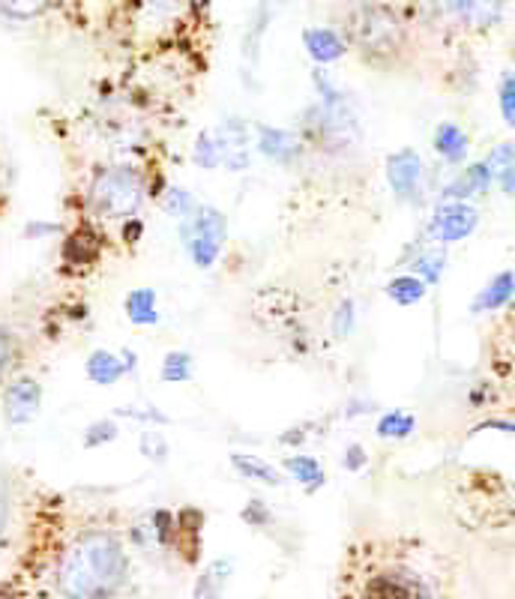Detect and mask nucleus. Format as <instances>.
Instances as JSON below:
<instances>
[{
    "label": "nucleus",
    "instance_id": "f257e3e1",
    "mask_svg": "<svg viewBox=\"0 0 515 599\" xmlns=\"http://www.w3.org/2000/svg\"><path fill=\"white\" fill-rule=\"evenodd\" d=\"M129 579L123 542L111 531H85L60 554L55 585L63 599H111Z\"/></svg>",
    "mask_w": 515,
    "mask_h": 599
},
{
    "label": "nucleus",
    "instance_id": "f03ea898",
    "mask_svg": "<svg viewBox=\"0 0 515 599\" xmlns=\"http://www.w3.org/2000/svg\"><path fill=\"white\" fill-rule=\"evenodd\" d=\"M339 599H444L426 572L402 554H369L341 581Z\"/></svg>",
    "mask_w": 515,
    "mask_h": 599
},
{
    "label": "nucleus",
    "instance_id": "7ed1b4c3",
    "mask_svg": "<svg viewBox=\"0 0 515 599\" xmlns=\"http://www.w3.org/2000/svg\"><path fill=\"white\" fill-rule=\"evenodd\" d=\"M345 39L369 67H399L408 58V28L399 12L375 0H363L345 16Z\"/></svg>",
    "mask_w": 515,
    "mask_h": 599
},
{
    "label": "nucleus",
    "instance_id": "20e7f679",
    "mask_svg": "<svg viewBox=\"0 0 515 599\" xmlns=\"http://www.w3.org/2000/svg\"><path fill=\"white\" fill-rule=\"evenodd\" d=\"M88 202L102 216H132L145 204V177L129 165H108L93 177Z\"/></svg>",
    "mask_w": 515,
    "mask_h": 599
},
{
    "label": "nucleus",
    "instance_id": "39448f33",
    "mask_svg": "<svg viewBox=\"0 0 515 599\" xmlns=\"http://www.w3.org/2000/svg\"><path fill=\"white\" fill-rule=\"evenodd\" d=\"M184 243L198 267H210L225 243V216L214 207H201L184 225Z\"/></svg>",
    "mask_w": 515,
    "mask_h": 599
},
{
    "label": "nucleus",
    "instance_id": "423d86ee",
    "mask_svg": "<svg viewBox=\"0 0 515 599\" xmlns=\"http://www.w3.org/2000/svg\"><path fill=\"white\" fill-rule=\"evenodd\" d=\"M42 407V387L37 377L21 375L3 390V420L10 425H28Z\"/></svg>",
    "mask_w": 515,
    "mask_h": 599
},
{
    "label": "nucleus",
    "instance_id": "0eeeda50",
    "mask_svg": "<svg viewBox=\"0 0 515 599\" xmlns=\"http://www.w3.org/2000/svg\"><path fill=\"white\" fill-rule=\"evenodd\" d=\"M479 223V216L474 207H467V204L456 202V204H444L438 213H435V219H432V234L444 243H456L465 240L467 234L474 232Z\"/></svg>",
    "mask_w": 515,
    "mask_h": 599
},
{
    "label": "nucleus",
    "instance_id": "6e6552de",
    "mask_svg": "<svg viewBox=\"0 0 515 599\" xmlns=\"http://www.w3.org/2000/svg\"><path fill=\"white\" fill-rule=\"evenodd\" d=\"M419 175H423V163L414 150H402V154L389 156L387 163V177L393 193L399 198H414L419 189Z\"/></svg>",
    "mask_w": 515,
    "mask_h": 599
},
{
    "label": "nucleus",
    "instance_id": "1a4fd4ad",
    "mask_svg": "<svg viewBox=\"0 0 515 599\" xmlns=\"http://www.w3.org/2000/svg\"><path fill=\"white\" fill-rule=\"evenodd\" d=\"M303 42H306V51H309L315 63H333V60H339L345 55V39L327 28L306 30Z\"/></svg>",
    "mask_w": 515,
    "mask_h": 599
},
{
    "label": "nucleus",
    "instance_id": "9d476101",
    "mask_svg": "<svg viewBox=\"0 0 515 599\" xmlns=\"http://www.w3.org/2000/svg\"><path fill=\"white\" fill-rule=\"evenodd\" d=\"M504 7H506V0H462V16H458V24L467 30H486L501 19Z\"/></svg>",
    "mask_w": 515,
    "mask_h": 599
},
{
    "label": "nucleus",
    "instance_id": "9b49d317",
    "mask_svg": "<svg viewBox=\"0 0 515 599\" xmlns=\"http://www.w3.org/2000/svg\"><path fill=\"white\" fill-rule=\"evenodd\" d=\"M85 369H88L90 381H93V384H99V387L117 384V381H120V377L129 372L123 360L117 357V354H111V351H102V348L90 354L88 363H85Z\"/></svg>",
    "mask_w": 515,
    "mask_h": 599
},
{
    "label": "nucleus",
    "instance_id": "f8f14e48",
    "mask_svg": "<svg viewBox=\"0 0 515 599\" xmlns=\"http://www.w3.org/2000/svg\"><path fill=\"white\" fill-rule=\"evenodd\" d=\"M127 318L138 327H153L159 324V310H156V291L138 288L127 297Z\"/></svg>",
    "mask_w": 515,
    "mask_h": 599
},
{
    "label": "nucleus",
    "instance_id": "ddd939ff",
    "mask_svg": "<svg viewBox=\"0 0 515 599\" xmlns=\"http://www.w3.org/2000/svg\"><path fill=\"white\" fill-rule=\"evenodd\" d=\"M58 3L60 0H0V16H7L12 21H33L42 19Z\"/></svg>",
    "mask_w": 515,
    "mask_h": 599
},
{
    "label": "nucleus",
    "instance_id": "4468645a",
    "mask_svg": "<svg viewBox=\"0 0 515 599\" xmlns=\"http://www.w3.org/2000/svg\"><path fill=\"white\" fill-rule=\"evenodd\" d=\"M231 464L244 477H249V480H258V483H264V485H279V483H283V474H279V471H276V468H273L270 462H264V459H258V455L237 453V455H231Z\"/></svg>",
    "mask_w": 515,
    "mask_h": 599
},
{
    "label": "nucleus",
    "instance_id": "2eb2a0df",
    "mask_svg": "<svg viewBox=\"0 0 515 599\" xmlns=\"http://www.w3.org/2000/svg\"><path fill=\"white\" fill-rule=\"evenodd\" d=\"M435 150L449 163H462L467 154V138L465 132L453 124H440L435 132Z\"/></svg>",
    "mask_w": 515,
    "mask_h": 599
},
{
    "label": "nucleus",
    "instance_id": "dca6fc26",
    "mask_svg": "<svg viewBox=\"0 0 515 599\" xmlns=\"http://www.w3.org/2000/svg\"><path fill=\"white\" fill-rule=\"evenodd\" d=\"M486 165L497 175V180L504 186V193L515 198V141L497 147L495 154L488 156Z\"/></svg>",
    "mask_w": 515,
    "mask_h": 599
},
{
    "label": "nucleus",
    "instance_id": "f3484780",
    "mask_svg": "<svg viewBox=\"0 0 515 599\" xmlns=\"http://www.w3.org/2000/svg\"><path fill=\"white\" fill-rule=\"evenodd\" d=\"M285 471H291L294 480H300L309 492L324 483L321 464H318V459H311V455H291V459H285Z\"/></svg>",
    "mask_w": 515,
    "mask_h": 599
},
{
    "label": "nucleus",
    "instance_id": "a211bd4d",
    "mask_svg": "<svg viewBox=\"0 0 515 599\" xmlns=\"http://www.w3.org/2000/svg\"><path fill=\"white\" fill-rule=\"evenodd\" d=\"M419 16L432 24H449L462 16V0H417Z\"/></svg>",
    "mask_w": 515,
    "mask_h": 599
},
{
    "label": "nucleus",
    "instance_id": "6ab92c4d",
    "mask_svg": "<svg viewBox=\"0 0 515 599\" xmlns=\"http://www.w3.org/2000/svg\"><path fill=\"white\" fill-rule=\"evenodd\" d=\"M387 294L396 300L399 306H414V303L426 297V285H423L419 276H399V279L389 282Z\"/></svg>",
    "mask_w": 515,
    "mask_h": 599
},
{
    "label": "nucleus",
    "instance_id": "aec40b11",
    "mask_svg": "<svg viewBox=\"0 0 515 599\" xmlns=\"http://www.w3.org/2000/svg\"><path fill=\"white\" fill-rule=\"evenodd\" d=\"M515 291V276L513 273H501L492 285H488L483 294H479L477 310H495V306H504L506 300L513 297Z\"/></svg>",
    "mask_w": 515,
    "mask_h": 599
},
{
    "label": "nucleus",
    "instance_id": "412c9836",
    "mask_svg": "<svg viewBox=\"0 0 515 599\" xmlns=\"http://www.w3.org/2000/svg\"><path fill=\"white\" fill-rule=\"evenodd\" d=\"M294 150H297V145H294V138L288 136V132H279V129H264L261 136V154L270 156V159H288V156H294Z\"/></svg>",
    "mask_w": 515,
    "mask_h": 599
},
{
    "label": "nucleus",
    "instance_id": "4be33fe9",
    "mask_svg": "<svg viewBox=\"0 0 515 599\" xmlns=\"http://www.w3.org/2000/svg\"><path fill=\"white\" fill-rule=\"evenodd\" d=\"M21 360V342L10 327L0 324V381L10 375Z\"/></svg>",
    "mask_w": 515,
    "mask_h": 599
},
{
    "label": "nucleus",
    "instance_id": "5701e85b",
    "mask_svg": "<svg viewBox=\"0 0 515 599\" xmlns=\"http://www.w3.org/2000/svg\"><path fill=\"white\" fill-rule=\"evenodd\" d=\"M63 255H67V262L88 264L99 255V243H90L88 232H76L67 240V246H63Z\"/></svg>",
    "mask_w": 515,
    "mask_h": 599
},
{
    "label": "nucleus",
    "instance_id": "b1692460",
    "mask_svg": "<svg viewBox=\"0 0 515 599\" xmlns=\"http://www.w3.org/2000/svg\"><path fill=\"white\" fill-rule=\"evenodd\" d=\"M492 180V168H488L486 163H479V165H471L465 171V177L462 180H456L458 186H453L447 195H453V198H458V195H471V193H479L483 186Z\"/></svg>",
    "mask_w": 515,
    "mask_h": 599
},
{
    "label": "nucleus",
    "instance_id": "393cba45",
    "mask_svg": "<svg viewBox=\"0 0 515 599\" xmlns=\"http://www.w3.org/2000/svg\"><path fill=\"white\" fill-rule=\"evenodd\" d=\"M192 375V357L186 351H171L162 363V381L177 384V381H189Z\"/></svg>",
    "mask_w": 515,
    "mask_h": 599
},
{
    "label": "nucleus",
    "instance_id": "a878e982",
    "mask_svg": "<svg viewBox=\"0 0 515 599\" xmlns=\"http://www.w3.org/2000/svg\"><path fill=\"white\" fill-rule=\"evenodd\" d=\"M414 432V416L402 414V411H393L378 423L380 438H408Z\"/></svg>",
    "mask_w": 515,
    "mask_h": 599
},
{
    "label": "nucleus",
    "instance_id": "bb28decb",
    "mask_svg": "<svg viewBox=\"0 0 515 599\" xmlns=\"http://www.w3.org/2000/svg\"><path fill=\"white\" fill-rule=\"evenodd\" d=\"M166 213H171V216H180V219H189L195 213V204H192V195L186 193V189H168L166 193Z\"/></svg>",
    "mask_w": 515,
    "mask_h": 599
},
{
    "label": "nucleus",
    "instance_id": "cd10ccee",
    "mask_svg": "<svg viewBox=\"0 0 515 599\" xmlns=\"http://www.w3.org/2000/svg\"><path fill=\"white\" fill-rule=\"evenodd\" d=\"M117 438V425L108 423V420H99V423H90V429L85 432V444L88 446H106L108 441Z\"/></svg>",
    "mask_w": 515,
    "mask_h": 599
},
{
    "label": "nucleus",
    "instance_id": "c85d7f7f",
    "mask_svg": "<svg viewBox=\"0 0 515 599\" xmlns=\"http://www.w3.org/2000/svg\"><path fill=\"white\" fill-rule=\"evenodd\" d=\"M501 111H504V120L509 126H515V76L506 72L504 81H501Z\"/></svg>",
    "mask_w": 515,
    "mask_h": 599
},
{
    "label": "nucleus",
    "instance_id": "c756f323",
    "mask_svg": "<svg viewBox=\"0 0 515 599\" xmlns=\"http://www.w3.org/2000/svg\"><path fill=\"white\" fill-rule=\"evenodd\" d=\"M141 453L150 455L153 462H159V459H166L168 450H166V441L159 435H145L141 438Z\"/></svg>",
    "mask_w": 515,
    "mask_h": 599
},
{
    "label": "nucleus",
    "instance_id": "7c9ffc66",
    "mask_svg": "<svg viewBox=\"0 0 515 599\" xmlns=\"http://www.w3.org/2000/svg\"><path fill=\"white\" fill-rule=\"evenodd\" d=\"M350 321H354V306H350V303H341V310L336 312V333H339V336L348 333Z\"/></svg>",
    "mask_w": 515,
    "mask_h": 599
},
{
    "label": "nucleus",
    "instance_id": "2f4dec72",
    "mask_svg": "<svg viewBox=\"0 0 515 599\" xmlns=\"http://www.w3.org/2000/svg\"><path fill=\"white\" fill-rule=\"evenodd\" d=\"M7 524H10V494L0 483V540H3V533H7Z\"/></svg>",
    "mask_w": 515,
    "mask_h": 599
},
{
    "label": "nucleus",
    "instance_id": "473e14b6",
    "mask_svg": "<svg viewBox=\"0 0 515 599\" xmlns=\"http://www.w3.org/2000/svg\"><path fill=\"white\" fill-rule=\"evenodd\" d=\"M417 271L426 273V279L428 282H438V276H440V258H438V262H432V258H423V262L417 264Z\"/></svg>",
    "mask_w": 515,
    "mask_h": 599
},
{
    "label": "nucleus",
    "instance_id": "72a5a7b5",
    "mask_svg": "<svg viewBox=\"0 0 515 599\" xmlns=\"http://www.w3.org/2000/svg\"><path fill=\"white\" fill-rule=\"evenodd\" d=\"M345 464H348L350 471H357V468L366 464V453H363L360 446H350L348 453H345Z\"/></svg>",
    "mask_w": 515,
    "mask_h": 599
},
{
    "label": "nucleus",
    "instance_id": "f704fd0d",
    "mask_svg": "<svg viewBox=\"0 0 515 599\" xmlns=\"http://www.w3.org/2000/svg\"><path fill=\"white\" fill-rule=\"evenodd\" d=\"M123 237H127V243H132L136 237H141V223H136V219H132V223H127V234H123Z\"/></svg>",
    "mask_w": 515,
    "mask_h": 599
},
{
    "label": "nucleus",
    "instance_id": "c9c22d12",
    "mask_svg": "<svg viewBox=\"0 0 515 599\" xmlns=\"http://www.w3.org/2000/svg\"><path fill=\"white\" fill-rule=\"evenodd\" d=\"M156 3H177V0H156Z\"/></svg>",
    "mask_w": 515,
    "mask_h": 599
}]
</instances>
